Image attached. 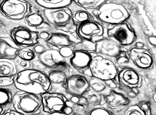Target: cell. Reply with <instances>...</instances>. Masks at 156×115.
<instances>
[{"label":"cell","mask_w":156,"mask_h":115,"mask_svg":"<svg viewBox=\"0 0 156 115\" xmlns=\"http://www.w3.org/2000/svg\"><path fill=\"white\" fill-rule=\"evenodd\" d=\"M14 86L17 89L38 95L52 89L45 72L32 68L18 72L14 76Z\"/></svg>","instance_id":"6da1fadb"},{"label":"cell","mask_w":156,"mask_h":115,"mask_svg":"<svg viewBox=\"0 0 156 115\" xmlns=\"http://www.w3.org/2000/svg\"><path fill=\"white\" fill-rule=\"evenodd\" d=\"M91 15L96 16L101 21L106 24L116 25L124 22L130 16L122 5L113 2H105L98 9L88 10Z\"/></svg>","instance_id":"7a4b0ae2"},{"label":"cell","mask_w":156,"mask_h":115,"mask_svg":"<svg viewBox=\"0 0 156 115\" xmlns=\"http://www.w3.org/2000/svg\"><path fill=\"white\" fill-rule=\"evenodd\" d=\"M118 70V67L114 61L96 54L84 74L108 81L115 80Z\"/></svg>","instance_id":"3957f363"},{"label":"cell","mask_w":156,"mask_h":115,"mask_svg":"<svg viewBox=\"0 0 156 115\" xmlns=\"http://www.w3.org/2000/svg\"><path fill=\"white\" fill-rule=\"evenodd\" d=\"M12 106L23 115L38 114L42 111L40 95L19 90L13 94Z\"/></svg>","instance_id":"277c9868"},{"label":"cell","mask_w":156,"mask_h":115,"mask_svg":"<svg viewBox=\"0 0 156 115\" xmlns=\"http://www.w3.org/2000/svg\"><path fill=\"white\" fill-rule=\"evenodd\" d=\"M30 2L24 0H4L0 2V13L7 19L19 20L31 12Z\"/></svg>","instance_id":"5b68a950"},{"label":"cell","mask_w":156,"mask_h":115,"mask_svg":"<svg viewBox=\"0 0 156 115\" xmlns=\"http://www.w3.org/2000/svg\"><path fill=\"white\" fill-rule=\"evenodd\" d=\"M40 9L45 19L55 31L74 25L72 19L73 12L69 7L53 9Z\"/></svg>","instance_id":"8992f818"},{"label":"cell","mask_w":156,"mask_h":115,"mask_svg":"<svg viewBox=\"0 0 156 115\" xmlns=\"http://www.w3.org/2000/svg\"><path fill=\"white\" fill-rule=\"evenodd\" d=\"M37 57L48 69L63 71L68 76L74 71L67 60L61 56L58 49L48 48L42 54L37 56Z\"/></svg>","instance_id":"52a82bcc"},{"label":"cell","mask_w":156,"mask_h":115,"mask_svg":"<svg viewBox=\"0 0 156 115\" xmlns=\"http://www.w3.org/2000/svg\"><path fill=\"white\" fill-rule=\"evenodd\" d=\"M42 109V112L51 115L55 112H62L69 99L63 92L47 91L40 95Z\"/></svg>","instance_id":"ba28073f"},{"label":"cell","mask_w":156,"mask_h":115,"mask_svg":"<svg viewBox=\"0 0 156 115\" xmlns=\"http://www.w3.org/2000/svg\"><path fill=\"white\" fill-rule=\"evenodd\" d=\"M62 88L68 98L69 96H82L89 90L88 83L86 77L75 71L67 76Z\"/></svg>","instance_id":"9c48e42d"},{"label":"cell","mask_w":156,"mask_h":115,"mask_svg":"<svg viewBox=\"0 0 156 115\" xmlns=\"http://www.w3.org/2000/svg\"><path fill=\"white\" fill-rule=\"evenodd\" d=\"M10 36L21 47H32L39 42L38 32L24 26L13 27L10 30Z\"/></svg>","instance_id":"30bf717a"},{"label":"cell","mask_w":156,"mask_h":115,"mask_svg":"<svg viewBox=\"0 0 156 115\" xmlns=\"http://www.w3.org/2000/svg\"><path fill=\"white\" fill-rule=\"evenodd\" d=\"M107 34L109 38L123 46L131 45L137 38L134 32L124 23L114 25L109 28L107 31Z\"/></svg>","instance_id":"8fae6325"},{"label":"cell","mask_w":156,"mask_h":115,"mask_svg":"<svg viewBox=\"0 0 156 115\" xmlns=\"http://www.w3.org/2000/svg\"><path fill=\"white\" fill-rule=\"evenodd\" d=\"M76 32L82 39L94 43L103 38L104 29L98 22L90 19L76 26Z\"/></svg>","instance_id":"7c38bea8"},{"label":"cell","mask_w":156,"mask_h":115,"mask_svg":"<svg viewBox=\"0 0 156 115\" xmlns=\"http://www.w3.org/2000/svg\"><path fill=\"white\" fill-rule=\"evenodd\" d=\"M94 53L115 62L124 50L115 41L110 38H103L95 43Z\"/></svg>","instance_id":"4fadbf2b"},{"label":"cell","mask_w":156,"mask_h":115,"mask_svg":"<svg viewBox=\"0 0 156 115\" xmlns=\"http://www.w3.org/2000/svg\"><path fill=\"white\" fill-rule=\"evenodd\" d=\"M143 77L136 70L125 66L119 69L115 80L120 84L130 88H140L143 82Z\"/></svg>","instance_id":"5bb4252c"},{"label":"cell","mask_w":156,"mask_h":115,"mask_svg":"<svg viewBox=\"0 0 156 115\" xmlns=\"http://www.w3.org/2000/svg\"><path fill=\"white\" fill-rule=\"evenodd\" d=\"M128 52L129 60L138 68L148 70L153 68L154 60L152 54L148 49L134 47Z\"/></svg>","instance_id":"9a60e30c"},{"label":"cell","mask_w":156,"mask_h":115,"mask_svg":"<svg viewBox=\"0 0 156 115\" xmlns=\"http://www.w3.org/2000/svg\"><path fill=\"white\" fill-rule=\"evenodd\" d=\"M95 53L81 50H73L72 56L67 61L71 68L75 72L83 74L89 68V65Z\"/></svg>","instance_id":"2e32d148"},{"label":"cell","mask_w":156,"mask_h":115,"mask_svg":"<svg viewBox=\"0 0 156 115\" xmlns=\"http://www.w3.org/2000/svg\"><path fill=\"white\" fill-rule=\"evenodd\" d=\"M105 107L113 115L120 113L131 102L123 95L112 89L110 93L104 96Z\"/></svg>","instance_id":"e0dca14e"},{"label":"cell","mask_w":156,"mask_h":115,"mask_svg":"<svg viewBox=\"0 0 156 115\" xmlns=\"http://www.w3.org/2000/svg\"><path fill=\"white\" fill-rule=\"evenodd\" d=\"M31 5V13L24 19L26 24L37 32L45 30L54 31L43 16L40 9L36 6Z\"/></svg>","instance_id":"ac0fdd59"},{"label":"cell","mask_w":156,"mask_h":115,"mask_svg":"<svg viewBox=\"0 0 156 115\" xmlns=\"http://www.w3.org/2000/svg\"><path fill=\"white\" fill-rule=\"evenodd\" d=\"M21 48L10 37H0V58L14 60Z\"/></svg>","instance_id":"d6986e66"},{"label":"cell","mask_w":156,"mask_h":115,"mask_svg":"<svg viewBox=\"0 0 156 115\" xmlns=\"http://www.w3.org/2000/svg\"><path fill=\"white\" fill-rule=\"evenodd\" d=\"M49 48L58 49L62 47H73L74 44L66 35L54 31L51 33L49 38L45 41Z\"/></svg>","instance_id":"ffe728a7"},{"label":"cell","mask_w":156,"mask_h":115,"mask_svg":"<svg viewBox=\"0 0 156 115\" xmlns=\"http://www.w3.org/2000/svg\"><path fill=\"white\" fill-rule=\"evenodd\" d=\"M44 72L51 85L52 89L50 91H57L58 89L61 87L63 89L62 86L65 83L68 76L65 72L59 70L49 69Z\"/></svg>","instance_id":"44dd1931"},{"label":"cell","mask_w":156,"mask_h":115,"mask_svg":"<svg viewBox=\"0 0 156 115\" xmlns=\"http://www.w3.org/2000/svg\"><path fill=\"white\" fill-rule=\"evenodd\" d=\"M82 74L88 82L89 90L104 96L108 95L112 89L105 80L92 76Z\"/></svg>","instance_id":"7402d4cb"},{"label":"cell","mask_w":156,"mask_h":115,"mask_svg":"<svg viewBox=\"0 0 156 115\" xmlns=\"http://www.w3.org/2000/svg\"><path fill=\"white\" fill-rule=\"evenodd\" d=\"M36 6L41 9H53L69 7L73 3L71 0H35Z\"/></svg>","instance_id":"603a6c76"},{"label":"cell","mask_w":156,"mask_h":115,"mask_svg":"<svg viewBox=\"0 0 156 115\" xmlns=\"http://www.w3.org/2000/svg\"><path fill=\"white\" fill-rule=\"evenodd\" d=\"M16 64L13 60L0 58V77H12L18 72Z\"/></svg>","instance_id":"cb8c5ba5"},{"label":"cell","mask_w":156,"mask_h":115,"mask_svg":"<svg viewBox=\"0 0 156 115\" xmlns=\"http://www.w3.org/2000/svg\"><path fill=\"white\" fill-rule=\"evenodd\" d=\"M83 95L86 98L88 102V113L93 109L102 106L105 107V101L103 95L89 90Z\"/></svg>","instance_id":"d4e9b609"},{"label":"cell","mask_w":156,"mask_h":115,"mask_svg":"<svg viewBox=\"0 0 156 115\" xmlns=\"http://www.w3.org/2000/svg\"><path fill=\"white\" fill-rule=\"evenodd\" d=\"M113 89L123 95L131 102L136 98L140 92L139 88L138 87L130 88L118 83L116 87Z\"/></svg>","instance_id":"484cf974"},{"label":"cell","mask_w":156,"mask_h":115,"mask_svg":"<svg viewBox=\"0 0 156 115\" xmlns=\"http://www.w3.org/2000/svg\"><path fill=\"white\" fill-rule=\"evenodd\" d=\"M13 95L9 89L0 87V106L6 109L12 106Z\"/></svg>","instance_id":"4316f807"},{"label":"cell","mask_w":156,"mask_h":115,"mask_svg":"<svg viewBox=\"0 0 156 115\" xmlns=\"http://www.w3.org/2000/svg\"><path fill=\"white\" fill-rule=\"evenodd\" d=\"M73 2L76 6L85 10L98 9L101 5L106 2L105 0H73Z\"/></svg>","instance_id":"83f0119b"},{"label":"cell","mask_w":156,"mask_h":115,"mask_svg":"<svg viewBox=\"0 0 156 115\" xmlns=\"http://www.w3.org/2000/svg\"><path fill=\"white\" fill-rule=\"evenodd\" d=\"M91 16L88 11L80 9L73 12L72 19L74 24L77 26L90 19Z\"/></svg>","instance_id":"f1b7e54d"},{"label":"cell","mask_w":156,"mask_h":115,"mask_svg":"<svg viewBox=\"0 0 156 115\" xmlns=\"http://www.w3.org/2000/svg\"><path fill=\"white\" fill-rule=\"evenodd\" d=\"M76 26L74 25L70 27L57 30L55 31L62 33L66 35L75 45L81 42L82 40L77 34L76 29Z\"/></svg>","instance_id":"f546056e"},{"label":"cell","mask_w":156,"mask_h":115,"mask_svg":"<svg viewBox=\"0 0 156 115\" xmlns=\"http://www.w3.org/2000/svg\"><path fill=\"white\" fill-rule=\"evenodd\" d=\"M124 115H146L137 104L131 103L127 106L120 113Z\"/></svg>","instance_id":"4dcf8cb0"},{"label":"cell","mask_w":156,"mask_h":115,"mask_svg":"<svg viewBox=\"0 0 156 115\" xmlns=\"http://www.w3.org/2000/svg\"><path fill=\"white\" fill-rule=\"evenodd\" d=\"M95 43L87 40H82L81 42L75 44L73 49V50H81L90 53H94Z\"/></svg>","instance_id":"1f68e13d"},{"label":"cell","mask_w":156,"mask_h":115,"mask_svg":"<svg viewBox=\"0 0 156 115\" xmlns=\"http://www.w3.org/2000/svg\"><path fill=\"white\" fill-rule=\"evenodd\" d=\"M18 56L21 60L32 61L36 58V55L32 49L29 47H23L20 50Z\"/></svg>","instance_id":"d6a6232c"},{"label":"cell","mask_w":156,"mask_h":115,"mask_svg":"<svg viewBox=\"0 0 156 115\" xmlns=\"http://www.w3.org/2000/svg\"><path fill=\"white\" fill-rule=\"evenodd\" d=\"M49 48L47 44L42 40H39L38 43L32 47L33 50L36 55L38 56Z\"/></svg>","instance_id":"836d02e7"},{"label":"cell","mask_w":156,"mask_h":115,"mask_svg":"<svg viewBox=\"0 0 156 115\" xmlns=\"http://www.w3.org/2000/svg\"><path fill=\"white\" fill-rule=\"evenodd\" d=\"M88 115H111L113 114L106 108L104 106H102L92 109L89 112Z\"/></svg>","instance_id":"e575fe53"},{"label":"cell","mask_w":156,"mask_h":115,"mask_svg":"<svg viewBox=\"0 0 156 115\" xmlns=\"http://www.w3.org/2000/svg\"><path fill=\"white\" fill-rule=\"evenodd\" d=\"M73 48L70 47H62L58 48V50L61 56L67 61L73 54Z\"/></svg>","instance_id":"d590c367"},{"label":"cell","mask_w":156,"mask_h":115,"mask_svg":"<svg viewBox=\"0 0 156 115\" xmlns=\"http://www.w3.org/2000/svg\"><path fill=\"white\" fill-rule=\"evenodd\" d=\"M31 68L38 71L45 72L48 69L47 66L39 59H34L32 61Z\"/></svg>","instance_id":"8d00e7d4"},{"label":"cell","mask_w":156,"mask_h":115,"mask_svg":"<svg viewBox=\"0 0 156 115\" xmlns=\"http://www.w3.org/2000/svg\"><path fill=\"white\" fill-rule=\"evenodd\" d=\"M14 77H0V87H6L14 85Z\"/></svg>","instance_id":"74e56055"},{"label":"cell","mask_w":156,"mask_h":115,"mask_svg":"<svg viewBox=\"0 0 156 115\" xmlns=\"http://www.w3.org/2000/svg\"><path fill=\"white\" fill-rule=\"evenodd\" d=\"M137 104L144 112L145 115L151 114L150 104L148 102L145 101H140Z\"/></svg>","instance_id":"f35d334b"},{"label":"cell","mask_w":156,"mask_h":115,"mask_svg":"<svg viewBox=\"0 0 156 115\" xmlns=\"http://www.w3.org/2000/svg\"><path fill=\"white\" fill-rule=\"evenodd\" d=\"M74 103L69 99L66 101L62 112L65 115H73Z\"/></svg>","instance_id":"ab89813d"},{"label":"cell","mask_w":156,"mask_h":115,"mask_svg":"<svg viewBox=\"0 0 156 115\" xmlns=\"http://www.w3.org/2000/svg\"><path fill=\"white\" fill-rule=\"evenodd\" d=\"M54 31L49 30H42L38 32L39 40L45 41L50 37L51 33Z\"/></svg>","instance_id":"60d3db41"},{"label":"cell","mask_w":156,"mask_h":115,"mask_svg":"<svg viewBox=\"0 0 156 115\" xmlns=\"http://www.w3.org/2000/svg\"><path fill=\"white\" fill-rule=\"evenodd\" d=\"M73 115H88V113L84 106L74 104Z\"/></svg>","instance_id":"b9f144b4"},{"label":"cell","mask_w":156,"mask_h":115,"mask_svg":"<svg viewBox=\"0 0 156 115\" xmlns=\"http://www.w3.org/2000/svg\"><path fill=\"white\" fill-rule=\"evenodd\" d=\"M77 104L84 106L85 108L88 115V103L87 99L83 95L79 96L78 102L76 104Z\"/></svg>","instance_id":"7bdbcfd3"},{"label":"cell","mask_w":156,"mask_h":115,"mask_svg":"<svg viewBox=\"0 0 156 115\" xmlns=\"http://www.w3.org/2000/svg\"><path fill=\"white\" fill-rule=\"evenodd\" d=\"M20 66L24 69L31 68L32 61H27L21 60L19 62Z\"/></svg>","instance_id":"ee69618b"},{"label":"cell","mask_w":156,"mask_h":115,"mask_svg":"<svg viewBox=\"0 0 156 115\" xmlns=\"http://www.w3.org/2000/svg\"><path fill=\"white\" fill-rule=\"evenodd\" d=\"M23 115L15 109H5L3 115Z\"/></svg>","instance_id":"f6af8a7d"},{"label":"cell","mask_w":156,"mask_h":115,"mask_svg":"<svg viewBox=\"0 0 156 115\" xmlns=\"http://www.w3.org/2000/svg\"><path fill=\"white\" fill-rule=\"evenodd\" d=\"M149 43L151 46L155 47L156 45V39L155 35H151L148 38Z\"/></svg>","instance_id":"bcb514c9"},{"label":"cell","mask_w":156,"mask_h":115,"mask_svg":"<svg viewBox=\"0 0 156 115\" xmlns=\"http://www.w3.org/2000/svg\"><path fill=\"white\" fill-rule=\"evenodd\" d=\"M144 44L142 43L138 42L136 43L134 47L139 48H144Z\"/></svg>","instance_id":"7dc6e473"},{"label":"cell","mask_w":156,"mask_h":115,"mask_svg":"<svg viewBox=\"0 0 156 115\" xmlns=\"http://www.w3.org/2000/svg\"><path fill=\"white\" fill-rule=\"evenodd\" d=\"M5 109L4 107L0 106V115H2L4 113Z\"/></svg>","instance_id":"c3c4849f"}]
</instances>
